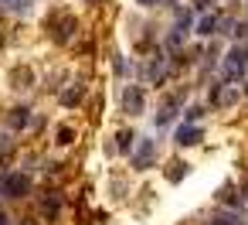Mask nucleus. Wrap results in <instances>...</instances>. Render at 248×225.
I'll return each instance as SVG.
<instances>
[{
    "mask_svg": "<svg viewBox=\"0 0 248 225\" xmlns=\"http://www.w3.org/2000/svg\"><path fill=\"white\" fill-rule=\"evenodd\" d=\"M34 86V72H31V65H14L11 69V89H31Z\"/></svg>",
    "mask_w": 248,
    "mask_h": 225,
    "instance_id": "16",
    "label": "nucleus"
},
{
    "mask_svg": "<svg viewBox=\"0 0 248 225\" xmlns=\"http://www.w3.org/2000/svg\"><path fill=\"white\" fill-rule=\"evenodd\" d=\"M17 225H38V222H34V218H21Z\"/></svg>",
    "mask_w": 248,
    "mask_h": 225,
    "instance_id": "27",
    "label": "nucleus"
},
{
    "mask_svg": "<svg viewBox=\"0 0 248 225\" xmlns=\"http://www.w3.org/2000/svg\"><path fill=\"white\" fill-rule=\"evenodd\" d=\"M31 120H34V109H31V106H24V103H21V106H11V109H7V116H4V123H7V130H11V133H24V130L31 126Z\"/></svg>",
    "mask_w": 248,
    "mask_h": 225,
    "instance_id": "11",
    "label": "nucleus"
},
{
    "mask_svg": "<svg viewBox=\"0 0 248 225\" xmlns=\"http://www.w3.org/2000/svg\"><path fill=\"white\" fill-rule=\"evenodd\" d=\"M187 174H190V164H184V160H170V167H167V181H170V184H180Z\"/></svg>",
    "mask_w": 248,
    "mask_h": 225,
    "instance_id": "19",
    "label": "nucleus"
},
{
    "mask_svg": "<svg viewBox=\"0 0 248 225\" xmlns=\"http://www.w3.org/2000/svg\"><path fill=\"white\" fill-rule=\"evenodd\" d=\"M14 147H17L14 133H11V130H4V133H0V157H7V154H14Z\"/></svg>",
    "mask_w": 248,
    "mask_h": 225,
    "instance_id": "20",
    "label": "nucleus"
},
{
    "mask_svg": "<svg viewBox=\"0 0 248 225\" xmlns=\"http://www.w3.org/2000/svg\"><path fill=\"white\" fill-rule=\"evenodd\" d=\"M156 160H160V143H156V137L140 133V140H136V147H133V154H129V167H133L136 174H146V171L156 167Z\"/></svg>",
    "mask_w": 248,
    "mask_h": 225,
    "instance_id": "6",
    "label": "nucleus"
},
{
    "mask_svg": "<svg viewBox=\"0 0 248 225\" xmlns=\"http://www.w3.org/2000/svg\"><path fill=\"white\" fill-rule=\"evenodd\" d=\"M45 31H48V38H51L58 48H65V45H72V41L78 38L82 21H78L72 11H51L48 21H45Z\"/></svg>",
    "mask_w": 248,
    "mask_h": 225,
    "instance_id": "3",
    "label": "nucleus"
},
{
    "mask_svg": "<svg viewBox=\"0 0 248 225\" xmlns=\"http://www.w3.org/2000/svg\"><path fill=\"white\" fill-rule=\"evenodd\" d=\"M85 82H65V89L58 92V106L62 109H78L82 103H85Z\"/></svg>",
    "mask_w": 248,
    "mask_h": 225,
    "instance_id": "12",
    "label": "nucleus"
},
{
    "mask_svg": "<svg viewBox=\"0 0 248 225\" xmlns=\"http://www.w3.org/2000/svg\"><path fill=\"white\" fill-rule=\"evenodd\" d=\"M241 96H245V99H248V79H245V82H241Z\"/></svg>",
    "mask_w": 248,
    "mask_h": 225,
    "instance_id": "26",
    "label": "nucleus"
},
{
    "mask_svg": "<svg viewBox=\"0 0 248 225\" xmlns=\"http://www.w3.org/2000/svg\"><path fill=\"white\" fill-rule=\"evenodd\" d=\"M34 191V181L28 171H0V198L4 201H24Z\"/></svg>",
    "mask_w": 248,
    "mask_h": 225,
    "instance_id": "5",
    "label": "nucleus"
},
{
    "mask_svg": "<svg viewBox=\"0 0 248 225\" xmlns=\"http://www.w3.org/2000/svg\"><path fill=\"white\" fill-rule=\"evenodd\" d=\"M214 4H217V0H194V11H197V14H204V11H217Z\"/></svg>",
    "mask_w": 248,
    "mask_h": 225,
    "instance_id": "22",
    "label": "nucleus"
},
{
    "mask_svg": "<svg viewBox=\"0 0 248 225\" xmlns=\"http://www.w3.org/2000/svg\"><path fill=\"white\" fill-rule=\"evenodd\" d=\"M163 0H136V7H143V11H153V7H160Z\"/></svg>",
    "mask_w": 248,
    "mask_h": 225,
    "instance_id": "23",
    "label": "nucleus"
},
{
    "mask_svg": "<svg viewBox=\"0 0 248 225\" xmlns=\"http://www.w3.org/2000/svg\"><path fill=\"white\" fill-rule=\"evenodd\" d=\"M217 24H221V11H204L194 24V35L201 41H211V38H217Z\"/></svg>",
    "mask_w": 248,
    "mask_h": 225,
    "instance_id": "13",
    "label": "nucleus"
},
{
    "mask_svg": "<svg viewBox=\"0 0 248 225\" xmlns=\"http://www.w3.org/2000/svg\"><path fill=\"white\" fill-rule=\"evenodd\" d=\"M217 75L228 79V82H245L248 79V41H231L221 55V65H217Z\"/></svg>",
    "mask_w": 248,
    "mask_h": 225,
    "instance_id": "2",
    "label": "nucleus"
},
{
    "mask_svg": "<svg viewBox=\"0 0 248 225\" xmlns=\"http://www.w3.org/2000/svg\"><path fill=\"white\" fill-rule=\"evenodd\" d=\"M75 137H78V130H75L72 123H58V126H55V143H58V147H72Z\"/></svg>",
    "mask_w": 248,
    "mask_h": 225,
    "instance_id": "17",
    "label": "nucleus"
},
{
    "mask_svg": "<svg viewBox=\"0 0 248 225\" xmlns=\"http://www.w3.org/2000/svg\"><path fill=\"white\" fill-rule=\"evenodd\" d=\"M173 143L180 147V150H187V147H201L204 143V126L201 123H177L173 126Z\"/></svg>",
    "mask_w": 248,
    "mask_h": 225,
    "instance_id": "8",
    "label": "nucleus"
},
{
    "mask_svg": "<svg viewBox=\"0 0 248 225\" xmlns=\"http://www.w3.org/2000/svg\"><path fill=\"white\" fill-rule=\"evenodd\" d=\"M214 205L217 208H234V211H248V205H245V198H241V188L234 184V181H224L217 191H214Z\"/></svg>",
    "mask_w": 248,
    "mask_h": 225,
    "instance_id": "9",
    "label": "nucleus"
},
{
    "mask_svg": "<svg viewBox=\"0 0 248 225\" xmlns=\"http://www.w3.org/2000/svg\"><path fill=\"white\" fill-rule=\"evenodd\" d=\"M119 109H123V116H129V120H140L143 113H146V86L143 82H129V86H123V96H119Z\"/></svg>",
    "mask_w": 248,
    "mask_h": 225,
    "instance_id": "7",
    "label": "nucleus"
},
{
    "mask_svg": "<svg viewBox=\"0 0 248 225\" xmlns=\"http://www.w3.org/2000/svg\"><path fill=\"white\" fill-rule=\"evenodd\" d=\"M204 116H207V103H187L180 120H184V123H201Z\"/></svg>",
    "mask_w": 248,
    "mask_h": 225,
    "instance_id": "18",
    "label": "nucleus"
},
{
    "mask_svg": "<svg viewBox=\"0 0 248 225\" xmlns=\"http://www.w3.org/2000/svg\"><path fill=\"white\" fill-rule=\"evenodd\" d=\"M204 225H248V211H234V208H217Z\"/></svg>",
    "mask_w": 248,
    "mask_h": 225,
    "instance_id": "14",
    "label": "nucleus"
},
{
    "mask_svg": "<svg viewBox=\"0 0 248 225\" xmlns=\"http://www.w3.org/2000/svg\"><path fill=\"white\" fill-rule=\"evenodd\" d=\"M241 99H245V96H241V86H238V82H228V79H221V75H214V79L207 82V109L228 113V109H234Z\"/></svg>",
    "mask_w": 248,
    "mask_h": 225,
    "instance_id": "4",
    "label": "nucleus"
},
{
    "mask_svg": "<svg viewBox=\"0 0 248 225\" xmlns=\"http://www.w3.org/2000/svg\"><path fill=\"white\" fill-rule=\"evenodd\" d=\"M0 7H7L14 14H28L31 11V0H0Z\"/></svg>",
    "mask_w": 248,
    "mask_h": 225,
    "instance_id": "21",
    "label": "nucleus"
},
{
    "mask_svg": "<svg viewBox=\"0 0 248 225\" xmlns=\"http://www.w3.org/2000/svg\"><path fill=\"white\" fill-rule=\"evenodd\" d=\"M187 99H190V86H177V89L163 92V96H160V106H156V113H153V126H156L160 133H170V130L177 126V120L184 116Z\"/></svg>",
    "mask_w": 248,
    "mask_h": 225,
    "instance_id": "1",
    "label": "nucleus"
},
{
    "mask_svg": "<svg viewBox=\"0 0 248 225\" xmlns=\"http://www.w3.org/2000/svg\"><path fill=\"white\" fill-rule=\"evenodd\" d=\"M136 140H140V133H136L133 126H123V130H116V137H112V143H116V154H119V157H129V154H133V147H136Z\"/></svg>",
    "mask_w": 248,
    "mask_h": 225,
    "instance_id": "15",
    "label": "nucleus"
},
{
    "mask_svg": "<svg viewBox=\"0 0 248 225\" xmlns=\"http://www.w3.org/2000/svg\"><path fill=\"white\" fill-rule=\"evenodd\" d=\"M38 211H41L48 222H58V215L65 211V191H62V188H48V191L38 198Z\"/></svg>",
    "mask_w": 248,
    "mask_h": 225,
    "instance_id": "10",
    "label": "nucleus"
},
{
    "mask_svg": "<svg viewBox=\"0 0 248 225\" xmlns=\"http://www.w3.org/2000/svg\"><path fill=\"white\" fill-rule=\"evenodd\" d=\"M238 188H241V198H245V205H248V174L238 181Z\"/></svg>",
    "mask_w": 248,
    "mask_h": 225,
    "instance_id": "24",
    "label": "nucleus"
},
{
    "mask_svg": "<svg viewBox=\"0 0 248 225\" xmlns=\"http://www.w3.org/2000/svg\"><path fill=\"white\" fill-rule=\"evenodd\" d=\"M0 225H11V218H7V211L0 208Z\"/></svg>",
    "mask_w": 248,
    "mask_h": 225,
    "instance_id": "25",
    "label": "nucleus"
}]
</instances>
